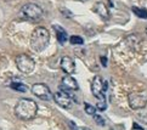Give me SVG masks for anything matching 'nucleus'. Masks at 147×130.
I'll return each instance as SVG.
<instances>
[{
    "label": "nucleus",
    "mask_w": 147,
    "mask_h": 130,
    "mask_svg": "<svg viewBox=\"0 0 147 130\" xmlns=\"http://www.w3.org/2000/svg\"><path fill=\"white\" fill-rule=\"evenodd\" d=\"M38 112L36 103L30 98H21L15 106V114L21 121H30Z\"/></svg>",
    "instance_id": "f257e3e1"
},
{
    "label": "nucleus",
    "mask_w": 147,
    "mask_h": 130,
    "mask_svg": "<svg viewBox=\"0 0 147 130\" xmlns=\"http://www.w3.org/2000/svg\"><path fill=\"white\" fill-rule=\"evenodd\" d=\"M50 41V33L44 27H38L34 29V32L30 35V48L36 53L44 51L49 45Z\"/></svg>",
    "instance_id": "f03ea898"
},
{
    "label": "nucleus",
    "mask_w": 147,
    "mask_h": 130,
    "mask_svg": "<svg viewBox=\"0 0 147 130\" xmlns=\"http://www.w3.org/2000/svg\"><path fill=\"white\" fill-rule=\"evenodd\" d=\"M20 16L23 20L28 21H38L43 17V10L39 5H36L34 3H28L22 6L20 11Z\"/></svg>",
    "instance_id": "7ed1b4c3"
},
{
    "label": "nucleus",
    "mask_w": 147,
    "mask_h": 130,
    "mask_svg": "<svg viewBox=\"0 0 147 130\" xmlns=\"http://www.w3.org/2000/svg\"><path fill=\"white\" fill-rule=\"evenodd\" d=\"M16 67L17 69L23 74H30L35 68V62L30 56L22 54V55H18L16 57Z\"/></svg>",
    "instance_id": "20e7f679"
},
{
    "label": "nucleus",
    "mask_w": 147,
    "mask_h": 130,
    "mask_svg": "<svg viewBox=\"0 0 147 130\" xmlns=\"http://www.w3.org/2000/svg\"><path fill=\"white\" fill-rule=\"evenodd\" d=\"M107 90V83L102 80V78L100 75L94 77V79L91 82V92L98 100H106L105 97V91Z\"/></svg>",
    "instance_id": "39448f33"
},
{
    "label": "nucleus",
    "mask_w": 147,
    "mask_h": 130,
    "mask_svg": "<svg viewBox=\"0 0 147 130\" xmlns=\"http://www.w3.org/2000/svg\"><path fill=\"white\" fill-rule=\"evenodd\" d=\"M129 106L135 111H140L147 105V96L142 92H131L128 96Z\"/></svg>",
    "instance_id": "423d86ee"
},
{
    "label": "nucleus",
    "mask_w": 147,
    "mask_h": 130,
    "mask_svg": "<svg viewBox=\"0 0 147 130\" xmlns=\"http://www.w3.org/2000/svg\"><path fill=\"white\" fill-rule=\"evenodd\" d=\"M30 90H32V92L36 97H39L40 100L49 101V100H51V98L54 97V95H52L50 89H49V86L43 84V83H35V84L32 85Z\"/></svg>",
    "instance_id": "0eeeda50"
},
{
    "label": "nucleus",
    "mask_w": 147,
    "mask_h": 130,
    "mask_svg": "<svg viewBox=\"0 0 147 130\" xmlns=\"http://www.w3.org/2000/svg\"><path fill=\"white\" fill-rule=\"evenodd\" d=\"M54 100L60 107L66 108V110H69L73 103V97L69 95V92H66L62 90L54 94Z\"/></svg>",
    "instance_id": "6e6552de"
},
{
    "label": "nucleus",
    "mask_w": 147,
    "mask_h": 130,
    "mask_svg": "<svg viewBox=\"0 0 147 130\" xmlns=\"http://www.w3.org/2000/svg\"><path fill=\"white\" fill-rule=\"evenodd\" d=\"M59 88L62 91L71 92V91H77L78 89H79V85H78L77 80L72 75H66V77L62 78L61 84H60Z\"/></svg>",
    "instance_id": "1a4fd4ad"
},
{
    "label": "nucleus",
    "mask_w": 147,
    "mask_h": 130,
    "mask_svg": "<svg viewBox=\"0 0 147 130\" xmlns=\"http://www.w3.org/2000/svg\"><path fill=\"white\" fill-rule=\"evenodd\" d=\"M60 66H61V69L65 73H67L68 75H71L76 72V63H74V61H73V59H71L69 56L62 57Z\"/></svg>",
    "instance_id": "9d476101"
},
{
    "label": "nucleus",
    "mask_w": 147,
    "mask_h": 130,
    "mask_svg": "<svg viewBox=\"0 0 147 130\" xmlns=\"http://www.w3.org/2000/svg\"><path fill=\"white\" fill-rule=\"evenodd\" d=\"M94 12H96L97 15L101 18L103 20H108L109 18V11H108V7L105 5L103 3H96L95 5H94Z\"/></svg>",
    "instance_id": "9b49d317"
},
{
    "label": "nucleus",
    "mask_w": 147,
    "mask_h": 130,
    "mask_svg": "<svg viewBox=\"0 0 147 130\" xmlns=\"http://www.w3.org/2000/svg\"><path fill=\"white\" fill-rule=\"evenodd\" d=\"M54 29L56 30V37H57V40H59V43L63 45L68 37H67V33H66V30L63 28H61L60 26H54Z\"/></svg>",
    "instance_id": "f8f14e48"
},
{
    "label": "nucleus",
    "mask_w": 147,
    "mask_h": 130,
    "mask_svg": "<svg viewBox=\"0 0 147 130\" xmlns=\"http://www.w3.org/2000/svg\"><path fill=\"white\" fill-rule=\"evenodd\" d=\"M127 41H128V44H129L130 48L135 50L136 48H138L139 43H140V38L138 37V34H131V35H129V37L127 38Z\"/></svg>",
    "instance_id": "ddd939ff"
},
{
    "label": "nucleus",
    "mask_w": 147,
    "mask_h": 130,
    "mask_svg": "<svg viewBox=\"0 0 147 130\" xmlns=\"http://www.w3.org/2000/svg\"><path fill=\"white\" fill-rule=\"evenodd\" d=\"M136 117H138V119H139L140 122L147 124V107H145V108H142V110L138 111V114H136Z\"/></svg>",
    "instance_id": "4468645a"
},
{
    "label": "nucleus",
    "mask_w": 147,
    "mask_h": 130,
    "mask_svg": "<svg viewBox=\"0 0 147 130\" xmlns=\"http://www.w3.org/2000/svg\"><path fill=\"white\" fill-rule=\"evenodd\" d=\"M12 88L13 90H16V91H21V92H26L28 90V88L24 84H22V83H12L11 85H10Z\"/></svg>",
    "instance_id": "2eb2a0df"
},
{
    "label": "nucleus",
    "mask_w": 147,
    "mask_h": 130,
    "mask_svg": "<svg viewBox=\"0 0 147 130\" xmlns=\"http://www.w3.org/2000/svg\"><path fill=\"white\" fill-rule=\"evenodd\" d=\"M133 12L136 15V16H139L140 18H147V11L145 9H140V7L134 6L133 7Z\"/></svg>",
    "instance_id": "dca6fc26"
},
{
    "label": "nucleus",
    "mask_w": 147,
    "mask_h": 130,
    "mask_svg": "<svg viewBox=\"0 0 147 130\" xmlns=\"http://www.w3.org/2000/svg\"><path fill=\"white\" fill-rule=\"evenodd\" d=\"M69 43L73 45H82L84 43V40L80 37H78V35H72L69 38Z\"/></svg>",
    "instance_id": "f3484780"
},
{
    "label": "nucleus",
    "mask_w": 147,
    "mask_h": 130,
    "mask_svg": "<svg viewBox=\"0 0 147 130\" xmlns=\"http://www.w3.org/2000/svg\"><path fill=\"white\" fill-rule=\"evenodd\" d=\"M85 112L89 114V116H95L96 108L94 106H91V105H89V103H85Z\"/></svg>",
    "instance_id": "a211bd4d"
},
{
    "label": "nucleus",
    "mask_w": 147,
    "mask_h": 130,
    "mask_svg": "<svg viewBox=\"0 0 147 130\" xmlns=\"http://www.w3.org/2000/svg\"><path fill=\"white\" fill-rule=\"evenodd\" d=\"M94 119H95V122L98 124V125H105V119L101 117V116H97V114H95V116H94Z\"/></svg>",
    "instance_id": "6ab92c4d"
},
{
    "label": "nucleus",
    "mask_w": 147,
    "mask_h": 130,
    "mask_svg": "<svg viewBox=\"0 0 147 130\" xmlns=\"http://www.w3.org/2000/svg\"><path fill=\"white\" fill-rule=\"evenodd\" d=\"M101 61H102V65H103V66H107V60H106V57H101Z\"/></svg>",
    "instance_id": "aec40b11"
},
{
    "label": "nucleus",
    "mask_w": 147,
    "mask_h": 130,
    "mask_svg": "<svg viewBox=\"0 0 147 130\" xmlns=\"http://www.w3.org/2000/svg\"><path fill=\"white\" fill-rule=\"evenodd\" d=\"M77 130H91V129H89V128H78Z\"/></svg>",
    "instance_id": "412c9836"
},
{
    "label": "nucleus",
    "mask_w": 147,
    "mask_h": 130,
    "mask_svg": "<svg viewBox=\"0 0 147 130\" xmlns=\"http://www.w3.org/2000/svg\"><path fill=\"white\" fill-rule=\"evenodd\" d=\"M80 1H83V3H85V1H88V0H80Z\"/></svg>",
    "instance_id": "4be33fe9"
},
{
    "label": "nucleus",
    "mask_w": 147,
    "mask_h": 130,
    "mask_svg": "<svg viewBox=\"0 0 147 130\" xmlns=\"http://www.w3.org/2000/svg\"><path fill=\"white\" fill-rule=\"evenodd\" d=\"M4 1H12V0H4Z\"/></svg>",
    "instance_id": "5701e85b"
},
{
    "label": "nucleus",
    "mask_w": 147,
    "mask_h": 130,
    "mask_svg": "<svg viewBox=\"0 0 147 130\" xmlns=\"http://www.w3.org/2000/svg\"><path fill=\"white\" fill-rule=\"evenodd\" d=\"M146 34H147V27H146Z\"/></svg>",
    "instance_id": "b1692460"
}]
</instances>
